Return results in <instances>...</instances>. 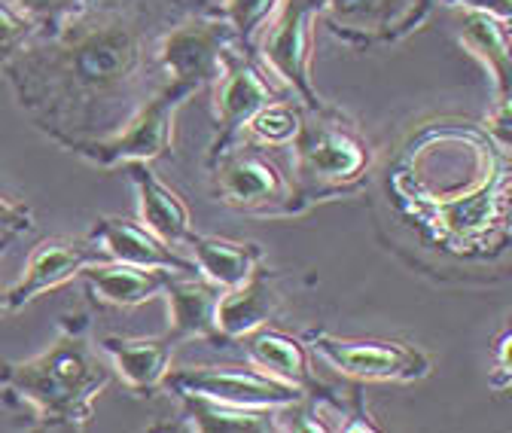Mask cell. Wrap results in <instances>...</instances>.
<instances>
[{
    "label": "cell",
    "instance_id": "cell-1",
    "mask_svg": "<svg viewBox=\"0 0 512 433\" xmlns=\"http://www.w3.org/2000/svg\"><path fill=\"white\" fill-rule=\"evenodd\" d=\"M199 10H217V0H86L0 74L49 141L80 153L116 135L165 83L159 40Z\"/></svg>",
    "mask_w": 512,
    "mask_h": 433
},
{
    "label": "cell",
    "instance_id": "cell-2",
    "mask_svg": "<svg viewBox=\"0 0 512 433\" xmlns=\"http://www.w3.org/2000/svg\"><path fill=\"white\" fill-rule=\"evenodd\" d=\"M110 382L113 366L92 342L89 312L64 315L46 351L0 366L7 403L28 406L43 430H83Z\"/></svg>",
    "mask_w": 512,
    "mask_h": 433
},
{
    "label": "cell",
    "instance_id": "cell-3",
    "mask_svg": "<svg viewBox=\"0 0 512 433\" xmlns=\"http://www.w3.org/2000/svg\"><path fill=\"white\" fill-rule=\"evenodd\" d=\"M372 162V144L339 107H302V122L293 138V214L357 190Z\"/></svg>",
    "mask_w": 512,
    "mask_h": 433
},
{
    "label": "cell",
    "instance_id": "cell-4",
    "mask_svg": "<svg viewBox=\"0 0 512 433\" xmlns=\"http://www.w3.org/2000/svg\"><path fill=\"white\" fill-rule=\"evenodd\" d=\"M320 13L324 0H278L250 49L269 77L305 110H320L327 104L311 80L314 25L320 22Z\"/></svg>",
    "mask_w": 512,
    "mask_h": 433
},
{
    "label": "cell",
    "instance_id": "cell-5",
    "mask_svg": "<svg viewBox=\"0 0 512 433\" xmlns=\"http://www.w3.org/2000/svg\"><path fill=\"white\" fill-rule=\"evenodd\" d=\"M232 46L241 43L217 10L189 13L159 40V68L165 80L199 95L217 83Z\"/></svg>",
    "mask_w": 512,
    "mask_h": 433
},
{
    "label": "cell",
    "instance_id": "cell-6",
    "mask_svg": "<svg viewBox=\"0 0 512 433\" xmlns=\"http://www.w3.org/2000/svg\"><path fill=\"white\" fill-rule=\"evenodd\" d=\"M214 196L235 211L263 217H293L290 180L253 144L235 141L214 159H208Z\"/></svg>",
    "mask_w": 512,
    "mask_h": 433
},
{
    "label": "cell",
    "instance_id": "cell-7",
    "mask_svg": "<svg viewBox=\"0 0 512 433\" xmlns=\"http://www.w3.org/2000/svg\"><path fill=\"white\" fill-rule=\"evenodd\" d=\"M189 98H192L189 89L165 80L116 135L83 147L77 156H83L86 162H92L98 168H116V165H125V162H156V159H165L174 150V119H177V110Z\"/></svg>",
    "mask_w": 512,
    "mask_h": 433
},
{
    "label": "cell",
    "instance_id": "cell-8",
    "mask_svg": "<svg viewBox=\"0 0 512 433\" xmlns=\"http://www.w3.org/2000/svg\"><path fill=\"white\" fill-rule=\"evenodd\" d=\"M302 342L339 376L354 382H418L430 376V357L409 342L342 339L327 330H311Z\"/></svg>",
    "mask_w": 512,
    "mask_h": 433
},
{
    "label": "cell",
    "instance_id": "cell-9",
    "mask_svg": "<svg viewBox=\"0 0 512 433\" xmlns=\"http://www.w3.org/2000/svg\"><path fill=\"white\" fill-rule=\"evenodd\" d=\"M208 92L214 98V119H217V132H214L208 159H214L217 153H223L226 147L241 141L244 126L260 107H266L278 98H290L269 77V71L260 65V61L253 58V52H247L241 46H232L226 52L223 74L217 77V83Z\"/></svg>",
    "mask_w": 512,
    "mask_h": 433
},
{
    "label": "cell",
    "instance_id": "cell-10",
    "mask_svg": "<svg viewBox=\"0 0 512 433\" xmlns=\"http://www.w3.org/2000/svg\"><path fill=\"white\" fill-rule=\"evenodd\" d=\"M436 10V0H324V25L348 46H391L415 34Z\"/></svg>",
    "mask_w": 512,
    "mask_h": 433
},
{
    "label": "cell",
    "instance_id": "cell-11",
    "mask_svg": "<svg viewBox=\"0 0 512 433\" xmlns=\"http://www.w3.org/2000/svg\"><path fill=\"white\" fill-rule=\"evenodd\" d=\"M168 394H192L208 397L232 406H269L284 409L305 394L293 385H284L260 369H238V366H189V369H168L165 388Z\"/></svg>",
    "mask_w": 512,
    "mask_h": 433
},
{
    "label": "cell",
    "instance_id": "cell-12",
    "mask_svg": "<svg viewBox=\"0 0 512 433\" xmlns=\"http://www.w3.org/2000/svg\"><path fill=\"white\" fill-rule=\"evenodd\" d=\"M107 260L101 247L92 238H43L34 244L28 257L25 275L4 290V312H19L31 299L43 296L46 290H55L77 278L86 266Z\"/></svg>",
    "mask_w": 512,
    "mask_h": 433
},
{
    "label": "cell",
    "instance_id": "cell-13",
    "mask_svg": "<svg viewBox=\"0 0 512 433\" xmlns=\"http://www.w3.org/2000/svg\"><path fill=\"white\" fill-rule=\"evenodd\" d=\"M506 196H509V165L506 153H497L488 165V177L473 187L467 196L442 199L433 205V214L439 217L442 229L455 238L476 241L488 235L494 226H503L506 220Z\"/></svg>",
    "mask_w": 512,
    "mask_h": 433
},
{
    "label": "cell",
    "instance_id": "cell-14",
    "mask_svg": "<svg viewBox=\"0 0 512 433\" xmlns=\"http://www.w3.org/2000/svg\"><path fill=\"white\" fill-rule=\"evenodd\" d=\"M89 238L101 247L107 260L144 266V269H168L177 275L199 272L196 263L180 257L171 244H165L159 235H153L141 220L128 217H98Z\"/></svg>",
    "mask_w": 512,
    "mask_h": 433
},
{
    "label": "cell",
    "instance_id": "cell-15",
    "mask_svg": "<svg viewBox=\"0 0 512 433\" xmlns=\"http://www.w3.org/2000/svg\"><path fill=\"white\" fill-rule=\"evenodd\" d=\"M162 296L168 302L165 336L174 345H180L186 339H208L214 345H223L220 330H217V305H220L223 287H217L214 281H208L199 272L171 275Z\"/></svg>",
    "mask_w": 512,
    "mask_h": 433
},
{
    "label": "cell",
    "instance_id": "cell-16",
    "mask_svg": "<svg viewBox=\"0 0 512 433\" xmlns=\"http://www.w3.org/2000/svg\"><path fill=\"white\" fill-rule=\"evenodd\" d=\"M275 281H278V275L260 266L238 287L223 290L220 305H217V330H220L223 345H232L253 330L269 327L278 318L281 293H278Z\"/></svg>",
    "mask_w": 512,
    "mask_h": 433
},
{
    "label": "cell",
    "instance_id": "cell-17",
    "mask_svg": "<svg viewBox=\"0 0 512 433\" xmlns=\"http://www.w3.org/2000/svg\"><path fill=\"white\" fill-rule=\"evenodd\" d=\"M174 348L177 345L165 333L150 339H128V336L101 339V351L107 354L113 373L138 397H156L165 388Z\"/></svg>",
    "mask_w": 512,
    "mask_h": 433
},
{
    "label": "cell",
    "instance_id": "cell-18",
    "mask_svg": "<svg viewBox=\"0 0 512 433\" xmlns=\"http://www.w3.org/2000/svg\"><path fill=\"white\" fill-rule=\"evenodd\" d=\"M238 342L253 369H260V373H266L284 385L299 388L302 394L320 391V385L314 379V369H311V351L302 339H293L272 327H260V330L241 336Z\"/></svg>",
    "mask_w": 512,
    "mask_h": 433
},
{
    "label": "cell",
    "instance_id": "cell-19",
    "mask_svg": "<svg viewBox=\"0 0 512 433\" xmlns=\"http://www.w3.org/2000/svg\"><path fill=\"white\" fill-rule=\"evenodd\" d=\"M458 43L488 71L494 86V104L509 107L512 95V49H509V19H497L488 13L461 10L458 19Z\"/></svg>",
    "mask_w": 512,
    "mask_h": 433
},
{
    "label": "cell",
    "instance_id": "cell-20",
    "mask_svg": "<svg viewBox=\"0 0 512 433\" xmlns=\"http://www.w3.org/2000/svg\"><path fill=\"white\" fill-rule=\"evenodd\" d=\"M86 290L98 305L107 308H135L156 296H162L171 275L168 269H144V266H128L116 260H98L86 266L83 272Z\"/></svg>",
    "mask_w": 512,
    "mask_h": 433
},
{
    "label": "cell",
    "instance_id": "cell-21",
    "mask_svg": "<svg viewBox=\"0 0 512 433\" xmlns=\"http://www.w3.org/2000/svg\"><path fill=\"white\" fill-rule=\"evenodd\" d=\"M125 168L135 183V193H138L141 223L171 247L186 244L192 235V217H189L186 202L168 187L165 180H159V174L150 168V162H125Z\"/></svg>",
    "mask_w": 512,
    "mask_h": 433
},
{
    "label": "cell",
    "instance_id": "cell-22",
    "mask_svg": "<svg viewBox=\"0 0 512 433\" xmlns=\"http://www.w3.org/2000/svg\"><path fill=\"white\" fill-rule=\"evenodd\" d=\"M186 247L192 251V263H196L199 275H205L223 290L238 287L244 278H250L263 266V247L256 241H232L192 232Z\"/></svg>",
    "mask_w": 512,
    "mask_h": 433
},
{
    "label": "cell",
    "instance_id": "cell-23",
    "mask_svg": "<svg viewBox=\"0 0 512 433\" xmlns=\"http://www.w3.org/2000/svg\"><path fill=\"white\" fill-rule=\"evenodd\" d=\"M183 406V418L189 430L199 433H278L281 427V409L269 406H232L208 397H177Z\"/></svg>",
    "mask_w": 512,
    "mask_h": 433
},
{
    "label": "cell",
    "instance_id": "cell-24",
    "mask_svg": "<svg viewBox=\"0 0 512 433\" xmlns=\"http://www.w3.org/2000/svg\"><path fill=\"white\" fill-rule=\"evenodd\" d=\"M302 122V104L293 98H278L253 113L241 138L253 147H290Z\"/></svg>",
    "mask_w": 512,
    "mask_h": 433
},
{
    "label": "cell",
    "instance_id": "cell-25",
    "mask_svg": "<svg viewBox=\"0 0 512 433\" xmlns=\"http://www.w3.org/2000/svg\"><path fill=\"white\" fill-rule=\"evenodd\" d=\"M278 7V0H217V13L232 25L241 49H253V40Z\"/></svg>",
    "mask_w": 512,
    "mask_h": 433
},
{
    "label": "cell",
    "instance_id": "cell-26",
    "mask_svg": "<svg viewBox=\"0 0 512 433\" xmlns=\"http://www.w3.org/2000/svg\"><path fill=\"white\" fill-rule=\"evenodd\" d=\"M37 34L40 28L31 19H25L16 7L7 4V0H0V68H4L16 52H22V46L31 43Z\"/></svg>",
    "mask_w": 512,
    "mask_h": 433
},
{
    "label": "cell",
    "instance_id": "cell-27",
    "mask_svg": "<svg viewBox=\"0 0 512 433\" xmlns=\"http://www.w3.org/2000/svg\"><path fill=\"white\" fill-rule=\"evenodd\" d=\"M10 7H16L25 19H31L40 34L55 31L64 19H71L86 0H7Z\"/></svg>",
    "mask_w": 512,
    "mask_h": 433
},
{
    "label": "cell",
    "instance_id": "cell-28",
    "mask_svg": "<svg viewBox=\"0 0 512 433\" xmlns=\"http://www.w3.org/2000/svg\"><path fill=\"white\" fill-rule=\"evenodd\" d=\"M509 342H512V336H509V330H503V333H500V339H497V345H494V369L488 373V385H491L494 391H506V388L512 385V369H509Z\"/></svg>",
    "mask_w": 512,
    "mask_h": 433
},
{
    "label": "cell",
    "instance_id": "cell-29",
    "mask_svg": "<svg viewBox=\"0 0 512 433\" xmlns=\"http://www.w3.org/2000/svg\"><path fill=\"white\" fill-rule=\"evenodd\" d=\"M452 10H470V13H488L497 19H512V0H436Z\"/></svg>",
    "mask_w": 512,
    "mask_h": 433
},
{
    "label": "cell",
    "instance_id": "cell-30",
    "mask_svg": "<svg viewBox=\"0 0 512 433\" xmlns=\"http://www.w3.org/2000/svg\"><path fill=\"white\" fill-rule=\"evenodd\" d=\"M34 226V217L25 205H13L0 196V232H13V235H22Z\"/></svg>",
    "mask_w": 512,
    "mask_h": 433
},
{
    "label": "cell",
    "instance_id": "cell-31",
    "mask_svg": "<svg viewBox=\"0 0 512 433\" xmlns=\"http://www.w3.org/2000/svg\"><path fill=\"white\" fill-rule=\"evenodd\" d=\"M16 238H19V235H13V232H0V257L7 254V247H10ZM0 315H7V312H4V293H0Z\"/></svg>",
    "mask_w": 512,
    "mask_h": 433
}]
</instances>
